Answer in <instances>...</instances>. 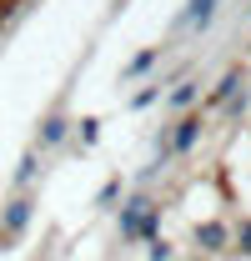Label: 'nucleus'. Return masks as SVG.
Segmentation results:
<instances>
[{
	"mask_svg": "<svg viewBox=\"0 0 251 261\" xmlns=\"http://www.w3.org/2000/svg\"><path fill=\"white\" fill-rule=\"evenodd\" d=\"M161 56L156 50H136L131 61H126V70H121V81H141V75H151V65H156Z\"/></svg>",
	"mask_w": 251,
	"mask_h": 261,
	"instance_id": "obj_7",
	"label": "nucleus"
},
{
	"mask_svg": "<svg viewBox=\"0 0 251 261\" xmlns=\"http://www.w3.org/2000/svg\"><path fill=\"white\" fill-rule=\"evenodd\" d=\"M191 241H196L201 251H226V246H231V226H226V221H201V226L191 231Z\"/></svg>",
	"mask_w": 251,
	"mask_h": 261,
	"instance_id": "obj_5",
	"label": "nucleus"
},
{
	"mask_svg": "<svg viewBox=\"0 0 251 261\" xmlns=\"http://www.w3.org/2000/svg\"><path fill=\"white\" fill-rule=\"evenodd\" d=\"M95 211H121V181H106L95 191Z\"/></svg>",
	"mask_w": 251,
	"mask_h": 261,
	"instance_id": "obj_10",
	"label": "nucleus"
},
{
	"mask_svg": "<svg viewBox=\"0 0 251 261\" xmlns=\"http://www.w3.org/2000/svg\"><path fill=\"white\" fill-rule=\"evenodd\" d=\"M176 251H171V241H151V261H171Z\"/></svg>",
	"mask_w": 251,
	"mask_h": 261,
	"instance_id": "obj_15",
	"label": "nucleus"
},
{
	"mask_svg": "<svg viewBox=\"0 0 251 261\" xmlns=\"http://www.w3.org/2000/svg\"><path fill=\"white\" fill-rule=\"evenodd\" d=\"M241 91H246V86H241V70H226V75H221V86H216V106H226V100H236Z\"/></svg>",
	"mask_w": 251,
	"mask_h": 261,
	"instance_id": "obj_9",
	"label": "nucleus"
},
{
	"mask_svg": "<svg viewBox=\"0 0 251 261\" xmlns=\"http://www.w3.org/2000/svg\"><path fill=\"white\" fill-rule=\"evenodd\" d=\"M76 136H81V146H91L101 136V121H76Z\"/></svg>",
	"mask_w": 251,
	"mask_h": 261,
	"instance_id": "obj_14",
	"label": "nucleus"
},
{
	"mask_svg": "<svg viewBox=\"0 0 251 261\" xmlns=\"http://www.w3.org/2000/svg\"><path fill=\"white\" fill-rule=\"evenodd\" d=\"M196 141H201V116H181L166 136V156H186Z\"/></svg>",
	"mask_w": 251,
	"mask_h": 261,
	"instance_id": "obj_3",
	"label": "nucleus"
},
{
	"mask_svg": "<svg viewBox=\"0 0 251 261\" xmlns=\"http://www.w3.org/2000/svg\"><path fill=\"white\" fill-rule=\"evenodd\" d=\"M196 96H201V91H196V81H181V86L171 91V106H176V111H191V106H196Z\"/></svg>",
	"mask_w": 251,
	"mask_h": 261,
	"instance_id": "obj_11",
	"label": "nucleus"
},
{
	"mask_svg": "<svg viewBox=\"0 0 251 261\" xmlns=\"http://www.w3.org/2000/svg\"><path fill=\"white\" fill-rule=\"evenodd\" d=\"M231 246H236L241 256H251V216H246V221H241L236 231H231Z\"/></svg>",
	"mask_w": 251,
	"mask_h": 261,
	"instance_id": "obj_12",
	"label": "nucleus"
},
{
	"mask_svg": "<svg viewBox=\"0 0 251 261\" xmlns=\"http://www.w3.org/2000/svg\"><path fill=\"white\" fill-rule=\"evenodd\" d=\"M151 206H156V201H146V196L121 201V211H116V231H121V241H141V221H146Z\"/></svg>",
	"mask_w": 251,
	"mask_h": 261,
	"instance_id": "obj_2",
	"label": "nucleus"
},
{
	"mask_svg": "<svg viewBox=\"0 0 251 261\" xmlns=\"http://www.w3.org/2000/svg\"><path fill=\"white\" fill-rule=\"evenodd\" d=\"M156 100H161V91H156V86H146V91L131 96V111H146V106H156Z\"/></svg>",
	"mask_w": 251,
	"mask_h": 261,
	"instance_id": "obj_13",
	"label": "nucleus"
},
{
	"mask_svg": "<svg viewBox=\"0 0 251 261\" xmlns=\"http://www.w3.org/2000/svg\"><path fill=\"white\" fill-rule=\"evenodd\" d=\"M35 176H40V156H35V151H26V156H20V166H15V196L26 191Z\"/></svg>",
	"mask_w": 251,
	"mask_h": 261,
	"instance_id": "obj_8",
	"label": "nucleus"
},
{
	"mask_svg": "<svg viewBox=\"0 0 251 261\" xmlns=\"http://www.w3.org/2000/svg\"><path fill=\"white\" fill-rule=\"evenodd\" d=\"M31 216H35L31 191H20V196H10V201H5V211H0V251H10V246L31 231Z\"/></svg>",
	"mask_w": 251,
	"mask_h": 261,
	"instance_id": "obj_1",
	"label": "nucleus"
},
{
	"mask_svg": "<svg viewBox=\"0 0 251 261\" xmlns=\"http://www.w3.org/2000/svg\"><path fill=\"white\" fill-rule=\"evenodd\" d=\"M221 0H186V10L176 15V25H186V31H206L211 25V15H216Z\"/></svg>",
	"mask_w": 251,
	"mask_h": 261,
	"instance_id": "obj_6",
	"label": "nucleus"
},
{
	"mask_svg": "<svg viewBox=\"0 0 251 261\" xmlns=\"http://www.w3.org/2000/svg\"><path fill=\"white\" fill-rule=\"evenodd\" d=\"M70 126H76V121H70L65 111H51V116L40 121V136H35V146H40V151H51V146H61L65 136H70Z\"/></svg>",
	"mask_w": 251,
	"mask_h": 261,
	"instance_id": "obj_4",
	"label": "nucleus"
}]
</instances>
